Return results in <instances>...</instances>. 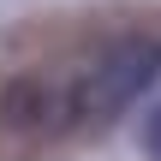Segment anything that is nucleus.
<instances>
[{"label": "nucleus", "mask_w": 161, "mask_h": 161, "mask_svg": "<svg viewBox=\"0 0 161 161\" xmlns=\"http://www.w3.org/2000/svg\"><path fill=\"white\" fill-rule=\"evenodd\" d=\"M155 78H161V42L155 36H119L78 72L66 108L78 119H108V114L131 108L143 90H155Z\"/></svg>", "instance_id": "nucleus-1"}, {"label": "nucleus", "mask_w": 161, "mask_h": 161, "mask_svg": "<svg viewBox=\"0 0 161 161\" xmlns=\"http://www.w3.org/2000/svg\"><path fill=\"white\" fill-rule=\"evenodd\" d=\"M149 149H155V161H161V108L149 114Z\"/></svg>", "instance_id": "nucleus-2"}]
</instances>
